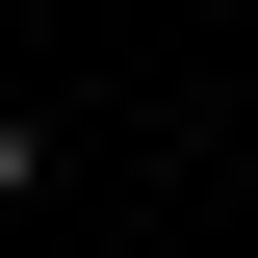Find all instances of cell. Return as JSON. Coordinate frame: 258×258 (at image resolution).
Returning <instances> with one entry per match:
<instances>
[{
    "instance_id": "obj_1",
    "label": "cell",
    "mask_w": 258,
    "mask_h": 258,
    "mask_svg": "<svg viewBox=\"0 0 258 258\" xmlns=\"http://www.w3.org/2000/svg\"><path fill=\"white\" fill-rule=\"evenodd\" d=\"M26 181H52V129H0V207H26Z\"/></svg>"
}]
</instances>
